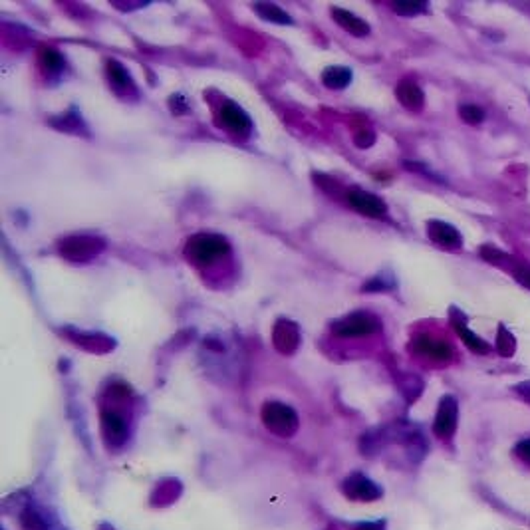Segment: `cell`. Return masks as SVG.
<instances>
[{
  "label": "cell",
  "instance_id": "cell-24",
  "mask_svg": "<svg viewBox=\"0 0 530 530\" xmlns=\"http://www.w3.org/2000/svg\"><path fill=\"white\" fill-rule=\"evenodd\" d=\"M353 141H355L357 147L366 149V147H370L373 141H375V136H373L372 129H359V131L353 134Z\"/></svg>",
  "mask_w": 530,
  "mask_h": 530
},
{
  "label": "cell",
  "instance_id": "cell-20",
  "mask_svg": "<svg viewBox=\"0 0 530 530\" xmlns=\"http://www.w3.org/2000/svg\"><path fill=\"white\" fill-rule=\"evenodd\" d=\"M40 64L48 72H60L62 66H64V58H62L58 50H54L50 46H44V48H40Z\"/></svg>",
  "mask_w": 530,
  "mask_h": 530
},
{
  "label": "cell",
  "instance_id": "cell-16",
  "mask_svg": "<svg viewBox=\"0 0 530 530\" xmlns=\"http://www.w3.org/2000/svg\"><path fill=\"white\" fill-rule=\"evenodd\" d=\"M322 81L330 90H344L352 81V70L346 66H332L322 72Z\"/></svg>",
  "mask_w": 530,
  "mask_h": 530
},
{
  "label": "cell",
  "instance_id": "cell-12",
  "mask_svg": "<svg viewBox=\"0 0 530 530\" xmlns=\"http://www.w3.org/2000/svg\"><path fill=\"white\" fill-rule=\"evenodd\" d=\"M395 96L409 112H421L425 105V94L413 79H401L395 88Z\"/></svg>",
  "mask_w": 530,
  "mask_h": 530
},
{
  "label": "cell",
  "instance_id": "cell-4",
  "mask_svg": "<svg viewBox=\"0 0 530 530\" xmlns=\"http://www.w3.org/2000/svg\"><path fill=\"white\" fill-rule=\"evenodd\" d=\"M334 332L342 338H357V336H370L379 330V320L368 312H353L342 320H338Z\"/></svg>",
  "mask_w": 530,
  "mask_h": 530
},
{
  "label": "cell",
  "instance_id": "cell-27",
  "mask_svg": "<svg viewBox=\"0 0 530 530\" xmlns=\"http://www.w3.org/2000/svg\"><path fill=\"white\" fill-rule=\"evenodd\" d=\"M516 455L525 461H530V439H525L516 445Z\"/></svg>",
  "mask_w": 530,
  "mask_h": 530
},
{
  "label": "cell",
  "instance_id": "cell-1",
  "mask_svg": "<svg viewBox=\"0 0 530 530\" xmlns=\"http://www.w3.org/2000/svg\"><path fill=\"white\" fill-rule=\"evenodd\" d=\"M229 249L231 247L225 236L215 235V233H199L187 240L185 256L197 266H207V264H213L218 258H223L229 253Z\"/></svg>",
  "mask_w": 530,
  "mask_h": 530
},
{
  "label": "cell",
  "instance_id": "cell-28",
  "mask_svg": "<svg viewBox=\"0 0 530 530\" xmlns=\"http://www.w3.org/2000/svg\"><path fill=\"white\" fill-rule=\"evenodd\" d=\"M514 390H516V393H518V395H520L522 399H527V401H529V403H530V381H525V383H518V386H516Z\"/></svg>",
  "mask_w": 530,
  "mask_h": 530
},
{
  "label": "cell",
  "instance_id": "cell-21",
  "mask_svg": "<svg viewBox=\"0 0 530 530\" xmlns=\"http://www.w3.org/2000/svg\"><path fill=\"white\" fill-rule=\"evenodd\" d=\"M514 348H516V342H514V336L501 324L499 326V332H496V352L505 357H509L514 353Z\"/></svg>",
  "mask_w": 530,
  "mask_h": 530
},
{
  "label": "cell",
  "instance_id": "cell-10",
  "mask_svg": "<svg viewBox=\"0 0 530 530\" xmlns=\"http://www.w3.org/2000/svg\"><path fill=\"white\" fill-rule=\"evenodd\" d=\"M412 348L415 352L423 353V355L431 357L435 362H447V359H451L453 355V348L449 344L439 342V340H433L429 336H417V338L413 340Z\"/></svg>",
  "mask_w": 530,
  "mask_h": 530
},
{
  "label": "cell",
  "instance_id": "cell-25",
  "mask_svg": "<svg viewBox=\"0 0 530 530\" xmlns=\"http://www.w3.org/2000/svg\"><path fill=\"white\" fill-rule=\"evenodd\" d=\"M512 275L514 278L522 284V286H527L530 288V266L529 264H514L512 266Z\"/></svg>",
  "mask_w": 530,
  "mask_h": 530
},
{
  "label": "cell",
  "instance_id": "cell-19",
  "mask_svg": "<svg viewBox=\"0 0 530 530\" xmlns=\"http://www.w3.org/2000/svg\"><path fill=\"white\" fill-rule=\"evenodd\" d=\"M393 12L401 14V16H417L427 12L429 4L427 2H417V0H401V2H393Z\"/></svg>",
  "mask_w": 530,
  "mask_h": 530
},
{
  "label": "cell",
  "instance_id": "cell-22",
  "mask_svg": "<svg viewBox=\"0 0 530 530\" xmlns=\"http://www.w3.org/2000/svg\"><path fill=\"white\" fill-rule=\"evenodd\" d=\"M459 116H461L463 121H467L471 125H477V123H481L485 119V112L481 108L472 105V103H465V105L459 108Z\"/></svg>",
  "mask_w": 530,
  "mask_h": 530
},
{
  "label": "cell",
  "instance_id": "cell-6",
  "mask_svg": "<svg viewBox=\"0 0 530 530\" xmlns=\"http://www.w3.org/2000/svg\"><path fill=\"white\" fill-rule=\"evenodd\" d=\"M457 419H459V405L457 399L453 395H445L439 401V409L435 415V423H433V431L437 437L447 439L451 437L457 429Z\"/></svg>",
  "mask_w": 530,
  "mask_h": 530
},
{
  "label": "cell",
  "instance_id": "cell-18",
  "mask_svg": "<svg viewBox=\"0 0 530 530\" xmlns=\"http://www.w3.org/2000/svg\"><path fill=\"white\" fill-rule=\"evenodd\" d=\"M256 14L266 22H275V24H292V18L276 4H266V2H256L255 4Z\"/></svg>",
  "mask_w": 530,
  "mask_h": 530
},
{
  "label": "cell",
  "instance_id": "cell-2",
  "mask_svg": "<svg viewBox=\"0 0 530 530\" xmlns=\"http://www.w3.org/2000/svg\"><path fill=\"white\" fill-rule=\"evenodd\" d=\"M105 249L103 238L94 235H72L58 242V253L70 262H88Z\"/></svg>",
  "mask_w": 530,
  "mask_h": 530
},
{
  "label": "cell",
  "instance_id": "cell-26",
  "mask_svg": "<svg viewBox=\"0 0 530 530\" xmlns=\"http://www.w3.org/2000/svg\"><path fill=\"white\" fill-rule=\"evenodd\" d=\"M316 183L320 185V187H324V189H328L330 193H338L340 191V185L336 183L334 179H330V177L326 175H314Z\"/></svg>",
  "mask_w": 530,
  "mask_h": 530
},
{
  "label": "cell",
  "instance_id": "cell-11",
  "mask_svg": "<svg viewBox=\"0 0 530 530\" xmlns=\"http://www.w3.org/2000/svg\"><path fill=\"white\" fill-rule=\"evenodd\" d=\"M451 322H453V328H455V332L459 334V338L465 342V346L475 353H489L491 350V346L485 342V340H481L479 336L471 332L469 328H467V324H465V318L463 314L457 310V308H453L451 310Z\"/></svg>",
  "mask_w": 530,
  "mask_h": 530
},
{
  "label": "cell",
  "instance_id": "cell-15",
  "mask_svg": "<svg viewBox=\"0 0 530 530\" xmlns=\"http://www.w3.org/2000/svg\"><path fill=\"white\" fill-rule=\"evenodd\" d=\"M101 429H103V435H105L110 445H121L125 441L127 427H125L123 417L116 412L101 413Z\"/></svg>",
  "mask_w": 530,
  "mask_h": 530
},
{
  "label": "cell",
  "instance_id": "cell-29",
  "mask_svg": "<svg viewBox=\"0 0 530 530\" xmlns=\"http://www.w3.org/2000/svg\"><path fill=\"white\" fill-rule=\"evenodd\" d=\"M383 527L379 525V522H375V525H357L355 530H381Z\"/></svg>",
  "mask_w": 530,
  "mask_h": 530
},
{
  "label": "cell",
  "instance_id": "cell-13",
  "mask_svg": "<svg viewBox=\"0 0 530 530\" xmlns=\"http://www.w3.org/2000/svg\"><path fill=\"white\" fill-rule=\"evenodd\" d=\"M344 492L353 501H375L381 491L364 475H353L344 483Z\"/></svg>",
  "mask_w": 530,
  "mask_h": 530
},
{
  "label": "cell",
  "instance_id": "cell-3",
  "mask_svg": "<svg viewBox=\"0 0 530 530\" xmlns=\"http://www.w3.org/2000/svg\"><path fill=\"white\" fill-rule=\"evenodd\" d=\"M262 423L268 431L276 433L280 437H290L298 429V415L292 407L280 403V401H268L262 407Z\"/></svg>",
  "mask_w": 530,
  "mask_h": 530
},
{
  "label": "cell",
  "instance_id": "cell-23",
  "mask_svg": "<svg viewBox=\"0 0 530 530\" xmlns=\"http://www.w3.org/2000/svg\"><path fill=\"white\" fill-rule=\"evenodd\" d=\"M479 255L483 256L487 262H491V264H501V262H503V258H505V260L509 258L505 253L496 251L494 247H489V244H487V247H483V249H479Z\"/></svg>",
  "mask_w": 530,
  "mask_h": 530
},
{
  "label": "cell",
  "instance_id": "cell-14",
  "mask_svg": "<svg viewBox=\"0 0 530 530\" xmlns=\"http://www.w3.org/2000/svg\"><path fill=\"white\" fill-rule=\"evenodd\" d=\"M330 14H332V18H334L336 24H338L340 28H344L346 32H350L352 36L364 38V36H368V34H370V24H368L364 18L355 16V14L350 12V10H344V8H332V10H330Z\"/></svg>",
  "mask_w": 530,
  "mask_h": 530
},
{
  "label": "cell",
  "instance_id": "cell-9",
  "mask_svg": "<svg viewBox=\"0 0 530 530\" xmlns=\"http://www.w3.org/2000/svg\"><path fill=\"white\" fill-rule=\"evenodd\" d=\"M427 235L435 244H439L443 249H459L461 242H463L461 233L453 225L443 223V220H429L427 223Z\"/></svg>",
  "mask_w": 530,
  "mask_h": 530
},
{
  "label": "cell",
  "instance_id": "cell-17",
  "mask_svg": "<svg viewBox=\"0 0 530 530\" xmlns=\"http://www.w3.org/2000/svg\"><path fill=\"white\" fill-rule=\"evenodd\" d=\"M105 74H108L110 81H112L116 88H119V90H129V88H134V81L129 78L125 66H123L121 62H118V60H110V62L105 64Z\"/></svg>",
  "mask_w": 530,
  "mask_h": 530
},
{
  "label": "cell",
  "instance_id": "cell-5",
  "mask_svg": "<svg viewBox=\"0 0 530 530\" xmlns=\"http://www.w3.org/2000/svg\"><path fill=\"white\" fill-rule=\"evenodd\" d=\"M346 201L359 215L370 216V218H386L388 216V205L373 193L362 191V189H350V191H346Z\"/></svg>",
  "mask_w": 530,
  "mask_h": 530
},
{
  "label": "cell",
  "instance_id": "cell-7",
  "mask_svg": "<svg viewBox=\"0 0 530 530\" xmlns=\"http://www.w3.org/2000/svg\"><path fill=\"white\" fill-rule=\"evenodd\" d=\"M273 342L280 353H292L300 344V330L292 320H278L273 330Z\"/></svg>",
  "mask_w": 530,
  "mask_h": 530
},
{
  "label": "cell",
  "instance_id": "cell-8",
  "mask_svg": "<svg viewBox=\"0 0 530 530\" xmlns=\"http://www.w3.org/2000/svg\"><path fill=\"white\" fill-rule=\"evenodd\" d=\"M218 121H220V125H225L233 134H249L251 127H253L249 114L235 103H225L220 108Z\"/></svg>",
  "mask_w": 530,
  "mask_h": 530
}]
</instances>
